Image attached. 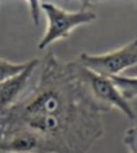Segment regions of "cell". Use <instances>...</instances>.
Wrapping results in <instances>:
<instances>
[{"label": "cell", "mask_w": 137, "mask_h": 153, "mask_svg": "<svg viewBox=\"0 0 137 153\" xmlns=\"http://www.w3.org/2000/svg\"><path fill=\"white\" fill-rule=\"evenodd\" d=\"M36 2H29L28 5L30 6V10H31L32 11V18L35 22V25H38V20H39V16H38V14H39L40 10H41V7L40 9H35V7H36Z\"/></svg>", "instance_id": "9"}, {"label": "cell", "mask_w": 137, "mask_h": 153, "mask_svg": "<svg viewBox=\"0 0 137 153\" xmlns=\"http://www.w3.org/2000/svg\"><path fill=\"white\" fill-rule=\"evenodd\" d=\"M82 74L87 83L91 93L101 104L108 108L110 110H118L128 119H135V113L131 104L121 94L111 78L94 73L93 71L84 67L83 65Z\"/></svg>", "instance_id": "4"}, {"label": "cell", "mask_w": 137, "mask_h": 153, "mask_svg": "<svg viewBox=\"0 0 137 153\" xmlns=\"http://www.w3.org/2000/svg\"><path fill=\"white\" fill-rule=\"evenodd\" d=\"M77 61L84 67L99 75L109 78L123 75L137 65V38L102 54L82 52Z\"/></svg>", "instance_id": "3"}, {"label": "cell", "mask_w": 137, "mask_h": 153, "mask_svg": "<svg viewBox=\"0 0 137 153\" xmlns=\"http://www.w3.org/2000/svg\"><path fill=\"white\" fill-rule=\"evenodd\" d=\"M109 111L91 93L78 61L64 62L50 49L37 82L0 119L3 126L39 135L47 153H87L103 135Z\"/></svg>", "instance_id": "1"}, {"label": "cell", "mask_w": 137, "mask_h": 153, "mask_svg": "<svg viewBox=\"0 0 137 153\" xmlns=\"http://www.w3.org/2000/svg\"><path fill=\"white\" fill-rule=\"evenodd\" d=\"M123 143L130 153H137V120L132 126L126 130L123 136Z\"/></svg>", "instance_id": "8"}, {"label": "cell", "mask_w": 137, "mask_h": 153, "mask_svg": "<svg viewBox=\"0 0 137 153\" xmlns=\"http://www.w3.org/2000/svg\"><path fill=\"white\" fill-rule=\"evenodd\" d=\"M27 65L28 61L23 63H13L7 59L0 58V84L22 72Z\"/></svg>", "instance_id": "7"}, {"label": "cell", "mask_w": 137, "mask_h": 153, "mask_svg": "<svg viewBox=\"0 0 137 153\" xmlns=\"http://www.w3.org/2000/svg\"><path fill=\"white\" fill-rule=\"evenodd\" d=\"M123 75H125V76H137V65L135 67L132 68V69L127 70Z\"/></svg>", "instance_id": "10"}, {"label": "cell", "mask_w": 137, "mask_h": 153, "mask_svg": "<svg viewBox=\"0 0 137 153\" xmlns=\"http://www.w3.org/2000/svg\"><path fill=\"white\" fill-rule=\"evenodd\" d=\"M41 10L45 14L47 25L38 44L39 50H45L55 42L66 39L76 28L88 25L97 19V14L91 10L89 2H83L80 10L75 11L66 10L51 2H42Z\"/></svg>", "instance_id": "2"}, {"label": "cell", "mask_w": 137, "mask_h": 153, "mask_svg": "<svg viewBox=\"0 0 137 153\" xmlns=\"http://www.w3.org/2000/svg\"><path fill=\"white\" fill-rule=\"evenodd\" d=\"M40 64V59L29 60L27 66L22 72L0 84V114L11 108L24 96Z\"/></svg>", "instance_id": "5"}, {"label": "cell", "mask_w": 137, "mask_h": 153, "mask_svg": "<svg viewBox=\"0 0 137 153\" xmlns=\"http://www.w3.org/2000/svg\"><path fill=\"white\" fill-rule=\"evenodd\" d=\"M0 153H2V152H0Z\"/></svg>", "instance_id": "12"}, {"label": "cell", "mask_w": 137, "mask_h": 153, "mask_svg": "<svg viewBox=\"0 0 137 153\" xmlns=\"http://www.w3.org/2000/svg\"><path fill=\"white\" fill-rule=\"evenodd\" d=\"M0 6H1V2H0Z\"/></svg>", "instance_id": "11"}, {"label": "cell", "mask_w": 137, "mask_h": 153, "mask_svg": "<svg viewBox=\"0 0 137 153\" xmlns=\"http://www.w3.org/2000/svg\"><path fill=\"white\" fill-rule=\"evenodd\" d=\"M110 78L127 101L137 98V76L120 75Z\"/></svg>", "instance_id": "6"}]
</instances>
